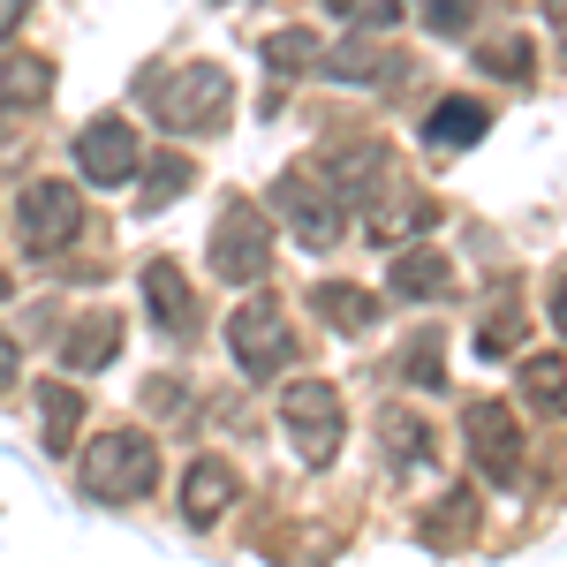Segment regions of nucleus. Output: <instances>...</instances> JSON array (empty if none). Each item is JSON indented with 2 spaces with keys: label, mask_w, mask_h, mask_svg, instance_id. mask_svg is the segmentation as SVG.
I'll return each instance as SVG.
<instances>
[{
  "label": "nucleus",
  "mask_w": 567,
  "mask_h": 567,
  "mask_svg": "<svg viewBox=\"0 0 567 567\" xmlns=\"http://www.w3.org/2000/svg\"><path fill=\"white\" fill-rule=\"evenodd\" d=\"M227 99H235V91H227L219 69H175V76L152 84V114L175 136H205V130L227 122Z\"/></svg>",
  "instance_id": "1"
},
{
  "label": "nucleus",
  "mask_w": 567,
  "mask_h": 567,
  "mask_svg": "<svg viewBox=\"0 0 567 567\" xmlns=\"http://www.w3.org/2000/svg\"><path fill=\"white\" fill-rule=\"evenodd\" d=\"M159 477V454L144 432H106L84 446V492L91 499H136L144 484Z\"/></svg>",
  "instance_id": "2"
},
{
  "label": "nucleus",
  "mask_w": 567,
  "mask_h": 567,
  "mask_svg": "<svg viewBox=\"0 0 567 567\" xmlns=\"http://www.w3.org/2000/svg\"><path fill=\"white\" fill-rule=\"evenodd\" d=\"M272 265V227H265L258 205H227L213 227V272L219 280H258Z\"/></svg>",
  "instance_id": "3"
},
{
  "label": "nucleus",
  "mask_w": 567,
  "mask_h": 567,
  "mask_svg": "<svg viewBox=\"0 0 567 567\" xmlns=\"http://www.w3.org/2000/svg\"><path fill=\"white\" fill-rule=\"evenodd\" d=\"M280 416H288V432H296V446H303L310 462H326L341 446V393L326 386V379H296V386L280 393Z\"/></svg>",
  "instance_id": "4"
},
{
  "label": "nucleus",
  "mask_w": 567,
  "mask_h": 567,
  "mask_svg": "<svg viewBox=\"0 0 567 567\" xmlns=\"http://www.w3.org/2000/svg\"><path fill=\"white\" fill-rule=\"evenodd\" d=\"M76 189H61V182H39V189H23V205H16V235H23V250L31 258H53L61 243H76Z\"/></svg>",
  "instance_id": "5"
},
{
  "label": "nucleus",
  "mask_w": 567,
  "mask_h": 567,
  "mask_svg": "<svg viewBox=\"0 0 567 567\" xmlns=\"http://www.w3.org/2000/svg\"><path fill=\"white\" fill-rule=\"evenodd\" d=\"M272 205L288 213V227H296V243H303V250H326V243L341 235V189H333V182H318V189H310L303 175H288L280 189H272Z\"/></svg>",
  "instance_id": "6"
},
{
  "label": "nucleus",
  "mask_w": 567,
  "mask_h": 567,
  "mask_svg": "<svg viewBox=\"0 0 567 567\" xmlns=\"http://www.w3.org/2000/svg\"><path fill=\"white\" fill-rule=\"evenodd\" d=\"M470 454H477L484 477H515L523 470V424H515V409H499V401H470Z\"/></svg>",
  "instance_id": "7"
},
{
  "label": "nucleus",
  "mask_w": 567,
  "mask_h": 567,
  "mask_svg": "<svg viewBox=\"0 0 567 567\" xmlns=\"http://www.w3.org/2000/svg\"><path fill=\"white\" fill-rule=\"evenodd\" d=\"M227 341H235V355H243V371H258V379L280 371L288 349H296V341H288V318H280L272 303H243L235 318H227Z\"/></svg>",
  "instance_id": "8"
},
{
  "label": "nucleus",
  "mask_w": 567,
  "mask_h": 567,
  "mask_svg": "<svg viewBox=\"0 0 567 567\" xmlns=\"http://www.w3.org/2000/svg\"><path fill=\"white\" fill-rule=\"evenodd\" d=\"M136 130L130 122H91L84 136H76V175L99 182V189H114V182H130L136 175Z\"/></svg>",
  "instance_id": "9"
},
{
  "label": "nucleus",
  "mask_w": 567,
  "mask_h": 567,
  "mask_svg": "<svg viewBox=\"0 0 567 567\" xmlns=\"http://www.w3.org/2000/svg\"><path fill=\"white\" fill-rule=\"evenodd\" d=\"M114 349H122V318H106V310H91L84 326H69V333H61V363H69L76 379H84V371H106Z\"/></svg>",
  "instance_id": "10"
},
{
  "label": "nucleus",
  "mask_w": 567,
  "mask_h": 567,
  "mask_svg": "<svg viewBox=\"0 0 567 567\" xmlns=\"http://www.w3.org/2000/svg\"><path fill=\"white\" fill-rule=\"evenodd\" d=\"M235 492H243V484H235L227 462H189V477H182V515H189V523H219V515L235 507Z\"/></svg>",
  "instance_id": "11"
},
{
  "label": "nucleus",
  "mask_w": 567,
  "mask_h": 567,
  "mask_svg": "<svg viewBox=\"0 0 567 567\" xmlns=\"http://www.w3.org/2000/svg\"><path fill=\"white\" fill-rule=\"evenodd\" d=\"M318 69H333L341 84H379V76H386V84H401V76H409L386 45H371V31H363V39H349V45H333V53H318Z\"/></svg>",
  "instance_id": "12"
},
{
  "label": "nucleus",
  "mask_w": 567,
  "mask_h": 567,
  "mask_svg": "<svg viewBox=\"0 0 567 567\" xmlns=\"http://www.w3.org/2000/svg\"><path fill=\"white\" fill-rule=\"evenodd\" d=\"M144 296H152V318H159V333H182L189 318H197V303H189V280H182L175 258H152L144 265Z\"/></svg>",
  "instance_id": "13"
},
{
  "label": "nucleus",
  "mask_w": 567,
  "mask_h": 567,
  "mask_svg": "<svg viewBox=\"0 0 567 567\" xmlns=\"http://www.w3.org/2000/svg\"><path fill=\"white\" fill-rule=\"evenodd\" d=\"M446 258L439 250H401L393 258V296H409V303H432V296H446Z\"/></svg>",
  "instance_id": "14"
},
{
  "label": "nucleus",
  "mask_w": 567,
  "mask_h": 567,
  "mask_svg": "<svg viewBox=\"0 0 567 567\" xmlns=\"http://www.w3.org/2000/svg\"><path fill=\"white\" fill-rule=\"evenodd\" d=\"M39 416H45V446H53V454H69V446H76V416H84L76 386L45 379V386H39Z\"/></svg>",
  "instance_id": "15"
},
{
  "label": "nucleus",
  "mask_w": 567,
  "mask_h": 567,
  "mask_svg": "<svg viewBox=\"0 0 567 567\" xmlns=\"http://www.w3.org/2000/svg\"><path fill=\"white\" fill-rule=\"evenodd\" d=\"M310 310H318L326 326H341V333H355V326H371V318H379V303H371L363 288H341V280L310 288Z\"/></svg>",
  "instance_id": "16"
},
{
  "label": "nucleus",
  "mask_w": 567,
  "mask_h": 567,
  "mask_svg": "<svg viewBox=\"0 0 567 567\" xmlns=\"http://www.w3.org/2000/svg\"><path fill=\"white\" fill-rule=\"evenodd\" d=\"M484 122H492V114H484L477 99H439L424 130H432V144H454V152H462V144H477V136H484Z\"/></svg>",
  "instance_id": "17"
},
{
  "label": "nucleus",
  "mask_w": 567,
  "mask_h": 567,
  "mask_svg": "<svg viewBox=\"0 0 567 567\" xmlns=\"http://www.w3.org/2000/svg\"><path fill=\"white\" fill-rule=\"evenodd\" d=\"M523 393L545 409V416H567V363L560 355H529L523 363Z\"/></svg>",
  "instance_id": "18"
},
{
  "label": "nucleus",
  "mask_w": 567,
  "mask_h": 567,
  "mask_svg": "<svg viewBox=\"0 0 567 567\" xmlns=\"http://www.w3.org/2000/svg\"><path fill=\"white\" fill-rule=\"evenodd\" d=\"M45 99V61L0 53V106H39Z\"/></svg>",
  "instance_id": "19"
},
{
  "label": "nucleus",
  "mask_w": 567,
  "mask_h": 567,
  "mask_svg": "<svg viewBox=\"0 0 567 567\" xmlns=\"http://www.w3.org/2000/svg\"><path fill=\"white\" fill-rule=\"evenodd\" d=\"M439 205L432 197H409V205H386V213H371V243H409L416 227H432Z\"/></svg>",
  "instance_id": "20"
},
{
  "label": "nucleus",
  "mask_w": 567,
  "mask_h": 567,
  "mask_svg": "<svg viewBox=\"0 0 567 567\" xmlns=\"http://www.w3.org/2000/svg\"><path fill=\"white\" fill-rule=\"evenodd\" d=\"M477 515H484L477 492H446V515H432V523H424V537H432V545H462V537L477 529Z\"/></svg>",
  "instance_id": "21"
},
{
  "label": "nucleus",
  "mask_w": 567,
  "mask_h": 567,
  "mask_svg": "<svg viewBox=\"0 0 567 567\" xmlns=\"http://www.w3.org/2000/svg\"><path fill=\"white\" fill-rule=\"evenodd\" d=\"M386 454H393V470H424L432 462V432L416 416H386Z\"/></svg>",
  "instance_id": "22"
},
{
  "label": "nucleus",
  "mask_w": 567,
  "mask_h": 567,
  "mask_svg": "<svg viewBox=\"0 0 567 567\" xmlns=\"http://www.w3.org/2000/svg\"><path fill=\"white\" fill-rule=\"evenodd\" d=\"M401 371H409V386H439V379H446V349H439V333H416L409 355H401Z\"/></svg>",
  "instance_id": "23"
},
{
  "label": "nucleus",
  "mask_w": 567,
  "mask_h": 567,
  "mask_svg": "<svg viewBox=\"0 0 567 567\" xmlns=\"http://www.w3.org/2000/svg\"><path fill=\"white\" fill-rule=\"evenodd\" d=\"M333 16H349L355 31H386L393 16H401V0H326Z\"/></svg>",
  "instance_id": "24"
},
{
  "label": "nucleus",
  "mask_w": 567,
  "mask_h": 567,
  "mask_svg": "<svg viewBox=\"0 0 567 567\" xmlns=\"http://www.w3.org/2000/svg\"><path fill=\"white\" fill-rule=\"evenodd\" d=\"M265 61H272V69H303V61H318V39L280 31V39H265Z\"/></svg>",
  "instance_id": "25"
},
{
  "label": "nucleus",
  "mask_w": 567,
  "mask_h": 567,
  "mask_svg": "<svg viewBox=\"0 0 567 567\" xmlns=\"http://www.w3.org/2000/svg\"><path fill=\"white\" fill-rule=\"evenodd\" d=\"M175 189H189V159H159V167L144 175V205H167Z\"/></svg>",
  "instance_id": "26"
},
{
  "label": "nucleus",
  "mask_w": 567,
  "mask_h": 567,
  "mask_svg": "<svg viewBox=\"0 0 567 567\" xmlns=\"http://www.w3.org/2000/svg\"><path fill=\"white\" fill-rule=\"evenodd\" d=\"M515 349H523V318H499V326H484V333H477V355H492V363L515 355Z\"/></svg>",
  "instance_id": "27"
},
{
  "label": "nucleus",
  "mask_w": 567,
  "mask_h": 567,
  "mask_svg": "<svg viewBox=\"0 0 567 567\" xmlns=\"http://www.w3.org/2000/svg\"><path fill=\"white\" fill-rule=\"evenodd\" d=\"M424 23H432V31H446V39H462V31H470L462 0H424Z\"/></svg>",
  "instance_id": "28"
},
{
  "label": "nucleus",
  "mask_w": 567,
  "mask_h": 567,
  "mask_svg": "<svg viewBox=\"0 0 567 567\" xmlns=\"http://www.w3.org/2000/svg\"><path fill=\"white\" fill-rule=\"evenodd\" d=\"M484 69H515V76H523V69H529V45H523V39H499V45H484Z\"/></svg>",
  "instance_id": "29"
},
{
  "label": "nucleus",
  "mask_w": 567,
  "mask_h": 567,
  "mask_svg": "<svg viewBox=\"0 0 567 567\" xmlns=\"http://www.w3.org/2000/svg\"><path fill=\"white\" fill-rule=\"evenodd\" d=\"M553 326L567 333V272H553Z\"/></svg>",
  "instance_id": "30"
},
{
  "label": "nucleus",
  "mask_w": 567,
  "mask_h": 567,
  "mask_svg": "<svg viewBox=\"0 0 567 567\" xmlns=\"http://www.w3.org/2000/svg\"><path fill=\"white\" fill-rule=\"evenodd\" d=\"M8 379H16V341H0V393H8Z\"/></svg>",
  "instance_id": "31"
},
{
  "label": "nucleus",
  "mask_w": 567,
  "mask_h": 567,
  "mask_svg": "<svg viewBox=\"0 0 567 567\" xmlns=\"http://www.w3.org/2000/svg\"><path fill=\"white\" fill-rule=\"evenodd\" d=\"M31 0H0V31H16V16H23Z\"/></svg>",
  "instance_id": "32"
},
{
  "label": "nucleus",
  "mask_w": 567,
  "mask_h": 567,
  "mask_svg": "<svg viewBox=\"0 0 567 567\" xmlns=\"http://www.w3.org/2000/svg\"><path fill=\"white\" fill-rule=\"evenodd\" d=\"M0 296H8V272H0Z\"/></svg>",
  "instance_id": "33"
}]
</instances>
